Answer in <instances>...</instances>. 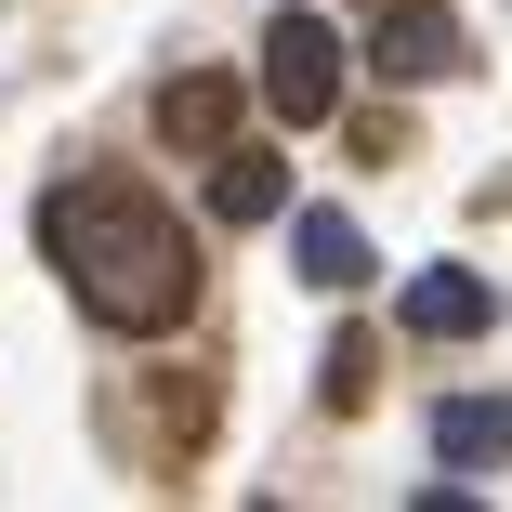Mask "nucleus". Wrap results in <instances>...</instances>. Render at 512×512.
<instances>
[{"label": "nucleus", "instance_id": "f257e3e1", "mask_svg": "<svg viewBox=\"0 0 512 512\" xmlns=\"http://www.w3.org/2000/svg\"><path fill=\"white\" fill-rule=\"evenodd\" d=\"M40 250L79 289V316H106V329H184L197 316V237L132 171H66L40 197Z\"/></svg>", "mask_w": 512, "mask_h": 512}, {"label": "nucleus", "instance_id": "f03ea898", "mask_svg": "<svg viewBox=\"0 0 512 512\" xmlns=\"http://www.w3.org/2000/svg\"><path fill=\"white\" fill-rule=\"evenodd\" d=\"M263 106H276L289 132L342 119V27H329V14H276V27H263Z\"/></svg>", "mask_w": 512, "mask_h": 512}, {"label": "nucleus", "instance_id": "7ed1b4c3", "mask_svg": "<svg viewBox=\"0 0 512 512\" xmlns=\"http://www.w3.org/2000/svg\"><path fill=\"white\" fill-rule=\"evenodd\" d=\"M158 132H171L184 158H224V145H237V79H224V66H184V79L158 92Z\"/></svg>", "mask_w": 512, "mask_h": 512}, {"label": "nucleus", "instance_id": "20e7f679", "mask_svg": "<svg viewBox=\"0 0 512 512\" xmlns=\"http://www.w3.org/2000/svg\"><path fill=\"white\" fill-rule=\"evenodd\" d=\"M368 53H381V79H447V66H460L473 40H460V27L434 14V0H394V14H381V40H368Z\"/></svg>", "mask_w": 512, "mask_h": 512}, {"label": "nucleus", "instance_id": "39448f33", "mask_svg": "<svg viewBox=\"0 0 512 512\" xmlns=\"http://www.w3.org/2000/svg\"><path fill=\"white\" fill-rule=\"evenodd\" d=\"M276 211H289V158L224 145V158H211V224H276Z\"/></svg>", "mask_w": 512, "mask_h": 512}, {"label": "nucleus", "instance_id": "423d86ee", "mask_svg": "<svg viewBox=\"0 0 512 512\" xmlns=\"http://www.w3.org/2000/svg\"><path fill=\"white\" fill-rule=\"evenodd\" d=\"M434 460H447V473H499V460H512V394H460V407H434Z\"/></svg>", "mask_w": 512, "mask_h": 512}, {"label": "nucleus", "instance_id": "0eeeda50", "mask_svg": "<svg viewBox=\"0 0 512 512\" xmlns=\"http://www.w3.org/2000/svg\"><path fill=\"white\" fill-rule=\"evenodd\" d=\"M486 316H499L486 276H421V289H407V329H421V342H473Z\"/></svg>", "mask_w": 512, "mask_h": 512}, {"label": "nucleus", "instance_id": "6e6552de", "mask_svg": "<svg viewBox=\"0 0 512 512\" xmlns=\"http://www.w3.org/2000/svg\"><path fill=\"white\" fill-rule=\"evenodd\" d=\"M302 276H316V289H368V224H342V211H302Z\"/></svg>", "mask_w": 512, "mask_h": 512}, {"label": "nucleus", "instance_id": "1a4fd4ad", "mask_svg": "<svg viewBox=\"0 0 512 512\" xmlns=\"http://www.w3.org/2000/svg\"><path fill=\"white\" fill-rule=\"evenodd\" d=\"M368 368H381L368 342H329V407H368Z\"/></svg>", "mask_w": 512, "mask_h": 512}]
</instances>
